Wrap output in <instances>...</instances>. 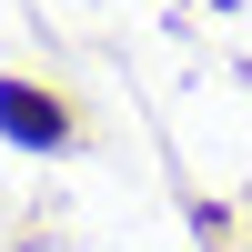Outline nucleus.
Instances as JSON below:
<instances>
[{"mask_svg":"<svg viewBox=\"0 0 252 252\" xmlns=\"http://www.w3.org/2000/svg\"><path fill=\"white\" fill-rule=\"evenodd\" d=\"M0 131H10V141H31V152H61V141H71V121H61V101H51V91L0 81Z\"/></svg>","mask_w":252,"mask_h":252,"instance_id":"nucleus-1","label":"nucleus"}]
</instances>
